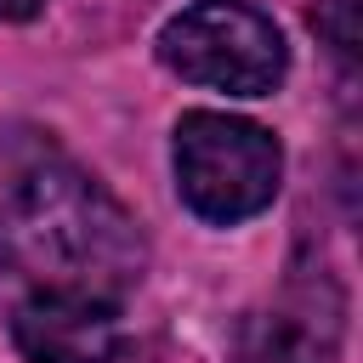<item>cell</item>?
<instances>
[{
	"label": "cell",
	"mask_w": 363,
	"mask_h": 363,
	"mask_svg": "<svg viewBox=\"0 0 363 363\" xmlns=\"http://www.w3.org/2000/svg\"><path fill=\"white\" fill-rule=\"evenodd\" d=\"M6 244L40 289H79L119 301L142 278V233L119 199L79 164H34L6 204Z\"/></svg>",
	"instance_id": "obj_1"
},
{
	"label": "cell",
	"mask_w": 363,
	"mask_h": 363,
	"mask_svg": "<svg viewBox=\"0 0 363 363\" xmlns=\"http://www.w3.org/2000/svg\"><path fill=\"white\" fill-rule=\"evenodd\" d=\"M284 176L278 136L233 113H187L176 125V193L193 216L233 227L272 204Z\"/></svg>",
	"instance_id": "obj_2"
},
{
	"label": "cell",
	"mask_w": 363,
	"mask_h": 363,
	"mask_svg": "<svg viewBox=\"0 0 363 363\" xmlns=\"http://www.w3.org/2000/svg\"><path fill=\"white\" fill-rule=\"evenodd\" d=\"M159 57L182 79L227 96H272L289 68V45L278 23L250 0H193L164 23Z\"/></svg>",
	"instance_id": "obj_3"
},
{
	"label": "cell",
	"mask_w": 363,
	"mask_h": 363,
	"mask_svg": "<svg viewBox=\"0 0 363 363\" xmlns=\"http://www.w3.org/2000/svg\"><path fill=\"white\" fill-rule=\"evenodd\" d=\"M11 340L28 363H113L119 318L113 301L79 289H40L11 312Z\"/></svg>",
	"instance_id": "obj_4"
},
{
	"label": "cell",
	"mask_w": 363,
	"mask_h": 363,
	"mask_svg": "<svg viewBox=\"0 0 363 363\" xmlns=\"http://www.w3.org/2000/svg\"><path fill=\"white\" fill-rule=\"evenodd\" d=\"M340 346V295L329 278L295 284L289 301L244 329L238 363H335Z\"/></svg>",
	"instance_id": "obj_5"
},
{
	"label": "cell",
	"mask_w": 363,
	"mask_h": 363,
	"mask_svg": "<svg viewBox=\"0 0 363 363\" xmlns=\"http://www.w3.org/2000/svg\"><path fill=\"white\" fill-rule=\"evenodd\" d=\"M312 28H318V34H329L340 57H352V51H357V23H352V0H323V6L312 11Z\"/></svg>",
	"instance_id": "obj_6"
},
{
	"label": "cell",
	"mask_w": 363,
	"mask_h": 363,
	"mask_svg": "<svg viewBox=\"0 0 363 363\" xmlns=\"http://www.w3.org/2000/svg\"><path fill=\"white\" fill-rule=\"evenodd\" d=\"M45 0H0V23H23V17H34Z\"/></svg>",
	"instance_id": "obj_7"
}]
</instances>
